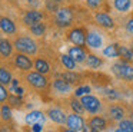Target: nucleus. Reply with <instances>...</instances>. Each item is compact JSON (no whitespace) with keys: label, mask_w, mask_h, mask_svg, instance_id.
I'll return each instance as SVG.
<instances>
[{"label":"nucleus","mask_w":133,"mask_h":132,"mask_svg":"<svg viewBox=\"0 0 133 132\" xmlns=\"http://www.w3.org/2000/svg\"><path fill=\"white\" fill-rule=\"evenodd\" d=\"M13 43H15L16 50L20 53H24L27 56H33L37 53V43L29 36H17Z\"/></svg>","instance_id":"nucleus-1"},{"label":"nucleus","mask_w":133,"mask_h":132,"mask_svg":"<svg viewBox=\"0 0 133 132\" xmlns=\"http://www.w3.org/2000/svg\"><path fill=\"white\" fill-rule=\"evenodd\" d=\"M112 72L116 75L117 79L126 80V82H132L133 80V66L129 62L124 60H119L112 66Z\"/></svg>","instance_id":"nucleus-2"},{"label":"nucleus","mask_w":133,"mask_h":132,"mask_svg":"<svg viewBox=\"0 0 133 132\" xmlns=\"http://www.w3.org/2000/svg\"><path fill=\"white\" fill-rule=\"evenodd\" d=\"M26 82L29 83L32 88L39 89V91H43L47 88V77L44 75L39 73V72H27L26 75Z\"/></svg>","instance_id":"nucleus-3"},{"label":"nucleus","mask_w":133,"mask_h":132,"mask_svg":"<svg viewBox=\"0 0 133 132\" xmlns=\"http://www.w3.org/2000/svg\"><path fill=\"white\" fill-rule=\"evenodd\" d=\"M82 103H83L84 106V111L87 112V113H99L102 109V102L97 99L96 96H92V95H86V96H82L80 98Z\"/></svg>","instance_id":"nucleus-4"},{"label":"nucleus","mask_w":133,"mask_h":132,"mask_svg":"<svg viewBox=\"0 0 133 132\" xmlns=\"http://www.w3.org/2000/svg\"><path fill=\"white\" fill-rule=\"evenodd\" d=\"M13 65L17 69H20L22 72H32V68H35V63L32 62V59L27 55L20 53V52H17L15 55V57H13Z\"/></svg>","instance_id":"nucleus-5"},{"label":"nucleus","mask_w":133,"mask_h":132,"mask_svg":"<svg viewBox=\"0 0 133 132\" xmlns=\"http://www.w3.org/2000/svg\"><path fill=\"white\" fill-rule=\"evenodd\" d=\"M73 17H75L73 16V11L69 7H62L55 13L56 23H57V26H62V27H67V26L72 25Z\"/></svg>","instance_id":"nucleus-6"},{"label":"nucleus","mask_w":133,"mask_h":132,"mask_svg":"<svg viewBox=\"0 0 133 132\" xmlns=\"http://www.w3.org/2000/svg\"><path fill=\"white\" fill-rule=\"evenodd\" d=\"M86 36L87 34L84 33V30H82V29H79V27H73L72 30H69V33H67V39L70 40V43H72L73 46H80V47H84V46L87 45Z\"/></svg>","instance_id":"nucleus-7"},{"label":"nucleus","mask_w":133,"mask_h":132,"mask_svg":"<svg viewBox=\"0 0 133 132\" xmlns=\"http://www.w3.org/2000/svg\"><path fill=\"white\" fill-rule=\"evenodd\" d=\"M43 19H44V13L40 10H37V9H30V10L24 11L23 17H22L23 23L27 27H30V26L36 25V23H39V22H43Z\"/></svg>","instance_id":"nucleus-8"},{"label":"nucleus","mask_w":133,"mask_h":132,"mask_svg":"<svg viewBox=\"0 0 133 132\" xmlns=\"http://www.w3.org/2000/svg\"><path fill=\"white\" fill-rule=\"evenodd\" d=\"M95 20L100 27L107 29V30H112V29H115V26H116L113 17L110 16V14L104 13V11H96L95 13Z\"/></svg>","instance_id":"nucleus-9"},{"label":"nucleus","mask_w":133,"mask_h":132,"mask_svg":"<svg viewBox=\"0 0 133 132\" xmlns=\"http://www.w3.org/2000/svg\"><path fill=\"white\" fill-rule=\"evenodd\" d=\"M66 125H67V128L73 129V131L80 132L84 129V121L79 113H75V112H73V113H70L69 116H67Z\"/></svg>","instance_id":"nucleus-10"},{"label":"nucleus","mask_w":133,"mask_h":132,"mask_svg":"<svg viewBox=\"0 0 133 132\" xmlns=\"http://www.w3.org/2000/svg\"><path fill=\"white\" fill-rule=\"evenodd\" d=\"M86 43L90 49H100L103 46V37H102V34L97 30H90L87 32Z\"/></svg>","instance_id":"nucleus-11"},{"label":"nucleus","mask_w":133,"mask_h":132,"mask_svg":"<svg viewBox=\"0 0 133 132\" xmlns=\"http://www.w3.org/2000/svg\"><path fill=\"white\" fill-rule=\"evenodd\" d=\"M0 29H2V32H3L4 34H7V36H12V34L17 33V26H16V23L7 16H3L0 19Z\"/></svg>","instance_id":"nucleus-12"},{"label":"nucleus","mask_w":133,"mask_h":132,"mask_svg":"<svg viewBox=\"0 0 133 132\" xmlns=\"http://www.w3.org/2000/svg\"><path fill=\"white\" fill-rule=\"evenodd\" d=\"M47 116L50 121H53L55 123H59V125H64V122L67 121L66 113L59 108H50L47 111Z\"/></svg>","instance_id":"nucleus-13"},{"label":"nucleus","mask_w":133,"mask_h":132,"mask_svg":"<svg viewBox=\"0 0 133 132\" xmlns=\"http://www.w3.org/2000/svg\"><path fill=\"white\" fill-rule=\"evenodd\" d=\"M24 121H26L27 125H35V123H44L46 121V115L42 111H32L24 116Z\"/></svg>","instance_id":"nucleus-14"},{"label":"nucleus","mask_w":133,"mask_h":132,"mask_svg":"<svg viewBox=\"0 0 133 132\" xmlns=\"http://www.w3.org/2000/svg\"><path fill=\"white\" fill-rule=\"evenodd\" d=\"M69 55L77 63H83V62H86V59H87L84 47H80V46H72V47H69Z\"/></svg>","instance_id":"nucleus-15"},{"label":"nucleus","mask_w":133,"mask_h":132,"mask_svg":"<svg viewBox=\"0 0 133 132\" xmlns=\"http://www.w3.org/2000/svg\"><path fill=\"white\" fill-rule=\"evenodd\" d=\"M13 47H15V43L10 42L6 37H3V39L0 40V55H2V57H3V59H7V57L12 56Z\"/></svg>","instance_id":"nucleus-16"},{"label":"nucleus","mask_w":133,"mask_h":132,"mask_svg":"<svg viewBox=\"0 0 133 132\" xmlns=\"http://www.w3.org/2000/svg\"><path fill=\"white\" fill-rule=\"evenodd\" d=\"M53 89L57 93L67 95L69 92H72V85L69 82H66L64 79H55L53 80Z\"/></svg>","instance_id":"nucleus-17"},{"label":"nucleus","mask_w":133,"mask_h":132,"mask_svg":"<svg viewBox=\"0 0 133 132\" xmlns=\"http://www.w3.org/2000/svg\"><path fill=\"white\" fill-rule=\"evenodd\" d=\"M87 125L92 126L95 131L102 132V131H104V129H106L107 123H106V119H104V118H102V116H92L89 119V123H87Z\"/></svg>","instance_id":"nucleus-18"},{"label":"nucleus","mask_w":133,"mask_h":132,"mask_svg":"<svg viewBox=\"0 0 133 132\" xmlns=\"http://www.w3.org/2000/svg\"><path fill=\"white\" fill-rule=\"evenodd\" d=\"M124 109L122 108L120 105H112L109 108V116L112 118L113 121H117V122H120L122 119L124 118Z\"/></svg>","instance_id":"nucleus-19"},{"label":"nucleus","mask_w":133,"mask_h":132,"mask_svg":"<svg viewBox=\"0 0 133 132\" xmlns=\"http://www.w3.org/2000/svg\"><path fill=\"white\" fill-rule=\"evenodd\" d=\"M119 57H122V60H124V62L133 63L132 47H127V46H124V45H119Z\"/></svg>","instance_id":"nucleus-20"},{"label":"nucleus","mask_w":133,"mask_h":132,"mask_svg":"<svg viewBox=\"0 0 133 132\" xmlns=\"http://www.w3.org/2000/svg\"><path fill=\"white\" fill-rule=\"evenodd\" d=\"M113 7L119 13H126L132 9V0H113Z\"/></svg>","instance_id":"nucleus-21"},{"label":"nucleus","mask_w":133,"mask_h":132,"mask_svg":"<svg viewBox=\"0 0 133 132\" xmlns=\"http://www.w3.org/2000/svg\"><path fill=\"white\" fill-rule=\"evenodd\" d=\"M35 69H36V72H39L42 75H47L50 72V65L47 63V60L42 59V57H37L35 60Z\"/></svg>","instance_id":"nucleus-22"},{"label":"nucleus","mask_w":133,"mask_h":132,"mask_svg":"<svg viewBox=\"0 0 133 132\" xmlns=\"http://www.w3.org/2000/svg\"><path fill=\"white\" fill-rule=\"evenodd\" d=\"M86 65H87V68H89V69H99L102 65H103V60H102L99 56H96V55L87 53Z\"/></svg>","instance_id":"nucleus-23"},{"label":"nucleus","mask_w":133,"mask_h":132,"mask_svg":"<svg viewBox=\"0 0 133 132\" xmlns=\"http://www.w3.org/2000/svg\"><path fill=\"white\" fill-rule=\"evenodd\" d=\"M60 62H62V65L64 66V69H67V70H75V69H76V63H77L69 53H67V55H62V56H60Z\"/></svg>","instance_id":"nucleus-24"},{"label":"nucleus","mask_w":133,"mask_h":132,"mask_svg":"<svg viewBox=\"0 0 133 132\" xmlns=\"http://www.w3.org/2000/svg\"><path fill=\"white\" fill-rule=\"evenodd\" d=\"M29 32L33 34V36H36V37L43 36L44 32H46V23H43V22L36 23V25H33V26H30V27H29Z\"/></svg>","instance_id":"nucleus-25"},{"label":"nucleus","mask_w":133,"mask_h":132,"mask_svg":"<svg viewBox=\"0 0 133 132\" xmlns=\"http://www.w3.org/2000/svg\"><path fill=\"white\" fill-rule=\"evenodd\" d=\"M103 55L106 57H119V45L117 43H110L103 49Z\"/></svg>","instance_id":"nucleus-26"},{"label":"nucleus","mask_w":133,"mask_h":132,"mask_svg":"<svg viewBox=\"0 0 133 132\" xmlns=\"http://www.w3.org/2000/svg\"><path fill=\"white\" fill-rule=\"evenodd\" d=\"M69 103H70V108H72V111L75 112V113H79V115H83L84 112V106H83V103H82V100H79L77 98H72V99L69 100Z\"/></svg>","instance_id":"nucleus-27"},{"label":"nucleus","mask_w":133,"mask_h":132,"mask_svg":"<svg viewBox=\"0 0 133 132\" xmlns=\"http://www.w3.org/2000/svg\"><path fill=\"white\" fill-rule=\"evenodd\" d=\"M62 79H64L66 82H69L70 85H75V83L80 82V76H79L77 73H75L73 70L63 72V73H62Z\"/></svg>","instance_id":"nucleus-28"},{"label":"nucleus","mask_w":133,"mask_h":132,"mask_svg":"<svg viewBox=\"0 0 133 132\" xmlns=\"http://www.w3.org/2000/svg\"><path fill=\"white\" fill-rule=\"evenodd\" d=\"M12 80H13L12 73L6 69V66H2V68H0V83L6 86V85H9Z\"/></svg>","instance_id":"nucleus-29"},{"label":"nucleus","mask_w":133,"mask_h":132,"mask_svg":"<svg viewBox=\"0 0 133 132\" xmlns=\"http://www.w3.org/2000/svg\"><path fill=\"white\" fill-rule=\"evenodd\" d=\"M7 102H9L10 106H13V108H22V105H23L22 96H17V95H12V96H9Z\"/></svg>","instance_id":"nucleus-30"},{"label":"nucleus","mask_w":133,"mask_h":132,"mask_svg":"<svg viewBox=\"0 0 133 132\" xmlns=\"http://www.w3.org/2000/svg\"><path fill=\"white\" fill-rule=\"evenodd\" d=\"M104 98H106L107 100H117L120 99V95H119L117 91H115V89H106V91L103 92Z\"/></svg>","instance_id":"nucleus-31"},{"label":"nucleus","mask_w":133,"mask_h":132,"mask_svg":"<svg viewBox=\"0 0 133 132\" xmlns=\"http://www.w3.org/2000/svg\"><path fill=\"white\" fill-rule=\"evenodd\" d=\"M119 128L124 129V131L133 132V119H122L119 122Z\"/></svg>","instance_id":"nucleus-32"},{"label":"nucleus","mask_w":133,"mask_h":132,"mask_svg":"<svg viewBox=\"0 0 133 132\" xmlns=\"http://www.w3.org/2000/svg\"><path fill=\"white\" fill-rule=\"evenodd\" d=\"M0 112H2V121H3V122L12 119V111H10V106L2 105V111Z\"/></svg>","instance_id":"nucleus-33"},{"label":"nucleus","mask_w":133,"mask_h":132,"mask_svg":"<svg viewBox=\"0 0 133 132\" xmlns=\"http://www.w3.org/2000/svg\"><path fill=\"white\" fill-rule=\"evenodd\" d=\"M90 93V86H80L75 91V96L76 98H82V96H86V95Z\"/></svg>","instance_id":"nucleus-34"},{"label":"nucleus","mask_w":133,"mask_h":132,"mask_svg":"<svg viewBox=\"0 0 133 132\" xmlns=\"http://www.w3.org/2000/svg\"><path fill=\"white\" fill-rule=\"evenodd\" d=\"M57 4H59V3L53 2V0H47V2H46V9H47L49 11H53V13H56V11L59 10Z\"/></svg>","instance_id":"nucleus-35"},{"label":"nucleus","mask_w":133,"mask_h":132,"mask_svg":"<svg viewBox=\"0 0 133 132\" xmlns=\"http://www.w3.org/2000/svg\"><path fill=\"white\" fill-rule=\"evenodd\" d=\"M6 99H9L7 89L4 85H0V100H2V102H6Z\"/></svg>","instance_id":"nucleus-36"},{"label":"nucleus","mask_w":133,"mask_h":132,"mask_svg":"<svg viewBox=\"0 0 133 132\" xmlns=\"http://www.w3.org/2000/svg\"><path fill=\"white\" fill-rule=\"evenodd\" d=\"M102 4V0H86V6L90 9H97Z\"/></svg>","instance_id":"nucleus-37"},{"label":"nucleus","mask_w":133,"mask_h":132,"mask_svg":"<svg viewBox=\"0 0 133 132\" xmlns=\"http://www.w3.org/2000/svg\"><path fill=\"white\" fill-rule=\"evenodd\" d=\"M124 29H126V32H127L129 34H133V17H130V19L126 22Z\"/></svg>","instance_id":"nucleus-38"},{"label":"nucleus","mask_w":133,"mask_h":132,"mask_svg":"<svg viewBox=\"0 0 133 132\" xmlns=\"http://www.w3.org/2000/svg\"><path fill=\"white\" fill-rule=\"evenodd\" d=\"M10 91L15 92V95H17V96H23V93H24L23 88H20V86H15V88H10Z\"/></svg>","instance_id":"nucleus-39"},{"label":"nucleus","mask_w":133,"mask_h":132,"mask_svg":"<svg viewBox=\"0 0 133 132\" xmlns=\"http://www.w3.org/2000/svg\"><path fill=\"white\" fill-rule=\"evenodd\" d=\"M43 123H35V125H32V132H42L43 131Z\"/></svg>","instance_id":"nucleus-40"},{"label":"nucleus","mask_w":133,"mask_h":132,"mask_svg":"<svg viewBox=\"0 0 133 132\" xmlns=\"http://www.w3.org/2000/svg\"><path fill=\"white\" fill-rule=\"evenodd\" d=\"M10 83H12V88H15V86H19V80H17V79H13Z\"/></svg>","instance_id":"nucleus-41"},{"label":"nucleus","mask_w":133,"mask_h":132,"mask_svg":"<svg viewBox=\"0 0 133 132\" xmlns=\"http://www.w3.org/2000/svg\"><path fill=\"white\" fill-rule=\"evenodd\" d=\"M62 132H77V131H73V129L67 128V129H62Z\"/></svg>","instance_id":"nucleus-42"},{"label":"nucleus","mask_w":133,"mask_h":132,"mask_svg":"<svg viewBox=\"0 0 133 132\" xmlns=\"http://www.w3.org/2000/svg\"><path fill=\"white\" fill-rule=\"evenodd\" d=\"M115 132H129V131H124V129H122V128H119V129H116Z\"/></svg>","instance_id":"nucleus-43"},{"label":"nucleus","mask_w":133,"mask_h":132,"mask_svg":"<svg viewBox=\"0 0 133 132\" xmlns=\"http://www.w3.org/2000/svg\"><path fill=\"white\" fill-rule=\"evenodd\" d=\"M53 2H56V3H62L63 0H53Z\"/></svg>","instance_id":"nucleus-44"},{"label":"nucleus","mask_w":133,"mask_h":132,"mask_svg":"<svg viewBox=\"0 0 133 132\" xmlns=\"http://www.w3.org/2000/svg\"><path fill=\"white\" fill-rule=\"evenodd\" d=\"M2 132H10V131H7V129H4V128H3V129H2Z\"/></svg>","instance_id":"nucleus-45"},{"label":"nucleus","mask_w":133,"mask_h":132,"mask_svg":"<svg viewBox=\"0 0 133 132\" xmlns=\"http://www.w3.org/2000/svg\"><path fill=\"white\" fill-rule=\"evenodd\" d=\"M130 46H132V50H133V40H132V43H130Z\"/></svg>","instance_id":"nucleus-46"},{"label":"nucleus","mask_w":133,"mask_h":132,"mask_svg":"<svg viewBox=\"0 0 133 132\" xmlns=\"http://www.w3.org/2000/svg\"><path fill=\"white\" fill-rule=\"evenodd\" d=\"M132 17H133V14H132Z\"/></svg>","instance_id":"nucleus-47"}]
</instances>
